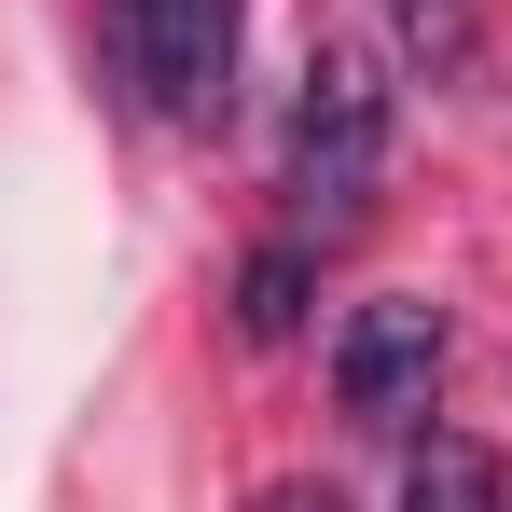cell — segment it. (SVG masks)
I'll list each match as a JSON object with an SVG mask.
<instances>
[{"mask_svg":"<svg viewBox=\"0 0 512 512\" xmlns=\"http://www.w3.org/2000/svg\"><path fill=\"white\" fill-rule=\"evenodd\" d=\"M291 194H305L319 236L388 194V70H374L360 42L305 56V97H291Z\"/></svg>","mask_w":512,"mask_h":512,"instance_id":"6da1fadb","label":"cell"},{"mask_svg":"<svg viewBox=\"0 0 512 512\" xmlns=\"http://www.w3.org/2000/svg\"><path fill=\"white\" fill-rule=\"evenodd\" d=\"M443 346H457V333H443L429 291H374V305L333 333V402L360 429H416L429 388H443Z\"/></svg>","mask_w":512,"mask_h":512,"instance_id":"3957f363","label":"cell"},{"mask_svg":"<svg viewBox=\"0 0 512 512\" xmlns=\"http://www.w3.org/2000/svg\"><path fill=\"white\" fill-rule=\"evenodd\" d=\"M402 512H512V471L485 443H416V471H402Z\"/></svg>","mask_w":512,"mask_h":512,"instance_id":"277c9868","label":"cell"},{"mask_svg":"<svg viewBox=\"0 0 512 512\" xmlns=\"http://www.w3.org/2000/svg\"><path fill=\"white\" fill-rule=\"evenodd\" d=\"M263 512H346V499H333V485H277Z\"/></svg>","mask_w":512,"mask_h":512,"instance_id":"8992f818","label":"cell"},{"mask_svg":"<svg viewBox=\"0 0 512 512\" xmlns=\"http://www.w3.org/2000/svg\"><path fill=\"white\" fill-rule=\"evenodd\" d=\"M111 70L153 125H222V84H236V0H111Z\"/></svg>","mask_w":512,"mask_h":512,"instance_id":"7a4b0ae2","label":"cell"},{"mask_svg":"<svg viewBox=\"0 0 512 512\" xmlns=\"http://www.w3.org/2000/svg\"><path fill=\"white\" fill-rule=\"evenodd\" d=\"M305 291H319V263L291 250V236L250 250V277H236V333H250V346H291V333H305Z\"/></svg>","mask_w":512,"mask_h":512,"instance_id":"5b68a950","label":"cell"}]
</instances>
